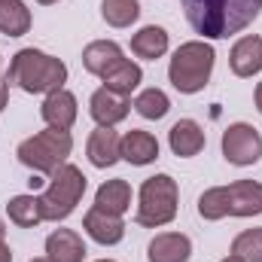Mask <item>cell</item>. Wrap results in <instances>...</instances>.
<instances>
[{
	"label": "cell",
	"mask_w": 262,
	"mask_h": 262,
	"mask_svg": "<svg viewBox=\"0 0 262 262\" xmlns=\"http://www.w3.org/2000/svg\"><path fill=\"white\" fill-rule=\"evenodd\" d=\"M0 238H6V226H3V220H0Z\"/></svg>",
	"instance_id": "33"
},
{
	"label": "cell",
	"mask_w": 262,
	"mask_h": 262,
	"mask_svg": "<svg viewBox=\"0 0 262 262\" xmlns=\"http://www.w3.org/2000/svg\"><path fill=\"white\" fill-rule=\"evenodd\" d=\"M220 262H244V259H238V256H232V253H229L226 259H220Z\"/></svg>",
	"instance_id": "31"
},
{
	"label": "cell",
	"mask_w": 262,
	"mask_h": 262,
	"mask_svg": "<svg viewBox=\"0 0 262 262\" xmlns=\"http://www.w3.org/2000/svg\"><path fill=\"white\" fill-rule=\"evenodd\" d=\"M0 262H12V250H9L6 238H0Z\"/></svg>",
	"instance_id": "29"
},
{
	"label": "cell",
	"mask_w": 262,
	"mask_h": 262,
	"mask_svg": "<svg viewBox=\"0 0 262 262\" xmlns=\"http://www.w3.org/2000/svg\"><path fill=\"white\" fill-rule=\"evenodd\" d=\"M85 186H89L85 174L76 165L64 162L52 174V180L46 183V189L37 195L40 198V210H43V223H61V220H67L76 210V204L82 201Z\"/></svg>",
	"instance_id": "5"
},
{
	"label": "cell",
	"mask_w": 262,
	"mask_h": 262,
	"mask_svg": "<svg viewBox=\"0 0 262 262\" xmlns=\"http://www.w3.org/2000/svg\"><path fill=\"white\" fill-rule=\"evenodd\" d=\"M31 262H52L49 256H37V259H31Z\"/></svg>",
	"instance_id": "34"
},
{
	"label": "cell",
	"mask_w": 262,
	"mask_h": 262,
	"mask_svg": "<svg viewBox=\"0 0 262 262\" xmlns=\"http://www.w3.org/2000/svg\"><path fill=\"white\" fill-rule=\"evenodd\" d=\"M101 15L110 28H131L140 18L137 0H101Z\"/></svg>",
	"instance_id": "25"
},
{
	"label": "cell",
	"mask_w": 262,
	"mask_h": 262,
	"mask_svg": "<svg viewBox=\"0 0 262 262\" xmlns=\"http://www.w3.org/2000/svg\"><path fill=\"white\" fill-rule=\"evenodd\" d=\"M82 229H85V235H89L92 241H98L101 247H113V244H119V241L125 238V223H122V216L107 213V210H101V207L85 210Z\"/></svg>",
	"instance_id": "10"
},
{
	"label": "cell",
	"mask_w": 262,
	"mask_h": 262,
	"mask_svg": "<svg viewBox=\"0 0 262 262\" xmlns=\"http://www.w3.org/2000/svg\"><path fill=\"white\" fill-rule=\"evenodd\" d=\"M189 256L192 241L183 232H159L146 247V262H189Z\"/></svg>",
	"instance_id": "11"
},
{
	"label": "cell",
	"mask_w": 262,
	"mask_h": 262,
	"mask_svg": "<svg viewBox=\"0 0 262 262\" xmlns=\"http://www.w3.org/2000/svg\"><path fill=\"white\" fill-rule=\"evenodd\" d=\"M6 213L9 223H15L18 229H34L43 223V210H40V198L37 195H15L6 201Z\"/></svg>",
	"instance_id": "23"
},
{
	"label": "cell",
	"mask_w": 262,
	"mask_h": 262,
	"mask_svg": "<svg viewBox=\"0 0 262 262\" xmlns=\"http://www.w3.org/2000/svg\"><path fill=\"white\" fill-rule=\"evenodd\" d=\"M180 6L201 40H229L250 28L262 12V0H180Z\"/></svg>",
	"instance_id": "1"
},
{
	"label": "cell",
	"mask_w": 262,
	"mask_h": 262,
	"mask_svg": "<svg viewBox=\"0 0 262 262\" xmlns=\"http://www.w3.org/2000/svg\"><path fill=\"white\" fill-rule=\"evenodd\" d=\"M229 67H232V73L241 76V79L256 76L262 70V37H256V34L241 37V40L232 46V52H229Z\"/></svg>",
	"instance_id": "15"
},
{
	"label": "cell",
	"mask_w": 262,
	"mask_h": 262,
	"mask_svg": "<svg viewBox=\"0 0 262 262\" xmlns=\"http://www.w3.org/2000/svg\"><path fill=\"white\" fill-rule=\"evenodd\" d=\"M198 216L207 220V223H216L223 216H229V195H226V186H210L204 189L198 198Z\"/></svg>",
	"instance_id": "26"
},
{
	"label": "cell",
	"mask_w": 262,
	"mask_h": 262,
	"mask_svg": "<svg viewBox=\"0 0 262 262\" xmlns=\"http://www.w3.org/2000/svg\"><path fill=\"white\" fill-rule=\"evenodd\" d=\"M122 58L125 55H122V46L116 40H92L82 49V67H85V73H92L98 79L116 64V61H122Z\"/></svg>",
	"instance_id": "18"
},
{
	"label": "cell",
	"mask_w": 262,
	"mask_h": 262,
	"mask_svg": "<svg viewBox=\"0 0 262 262\" xmlns=\"http://www.w3.org/2000/svg\"><path fill=\"white\" fill-rule=\"evenodd\" d=\"M168 46H171V37H168V31L159 28V25H146V28H140V31L131 37V52H134L137 58H143V61L162 58V55L168 52Z\"/></svg>",
	"instance_id": "19"
},
{
	"label": "cell",
	"mask_w": 262,
	"mask_h": 262,
	"mask_svg": "<svg viewBox=\"0 0 262 262\" xmlns=\"http://www.w3.org/2000/svg\"><path fill=\"white\" fill-rule=\"evenodd\" d=\"M40 6H52V3H58V0H37Z\"/></svg>",
	"instance_id": "32"
},
{
	"label": "cell",
	"mask_w": 262,
	"mask_h": 262,
	"mask_svg": "<svg viewBox=\"0 0 262 262\" xmlns=\"http://www.w3.org/2000/svg\"><path fill=\"white\" fill-rule=\"evenodd\" d=\"M177 207H180V186L171 174L146 177L140 183V192H137L134 223L140 229H162V226L174 223Z\"/></svg>",
	"instance_id": "4"
},
{
	"label": "cell",
	"mask_w": 262,
	"mask_h": 262,
	"mask_svg": "<svg viewBox=\"0 0 262 262\" xmlns=\"http://www.w3.org/2000/svg\"><path fill=\"white\" fill-rule=\"evenodd\" d=\"M6 101H9V82L0 79V113L6 110Z\"/></svg>",
	"instance_id": "28"
},
{
	"label": "cell",
	"mask_w": 262,
	"mask_h": 262,
	"mask_svg": "<svg viewBox=\"0 0 262 262\" xmlns=\"http://www.w3.org/2000/svg\"><path fill=\"white\" fill-rule=\"evenodd\" d=\"M119 134L113 128H98L89 134V140H85V156H89V162L95 165V168H113L122 156H119Z\"/></svg>",
	"instance_id": "16"
},
{
	"label": "cell",
	"mask_w": 262,
	"mask_h": 262,
	"mask_svg": "<svg viewBox=\"0 0 262 262\" xmlns=\"http://www.w3.org/2000/svg\"><path fill=\"white\" fill-rule=\"evenodd\" d=\"M6 82L18 85L28 95H52V92L64 89L67 64L55 55H46V52L28 46L12 55L9 70H6Z\"/></svg>",
	"instance_id": "2"
},
{
	"label": "cell",
	"mask_w": 262,
	"mask_h": 262,
	"mask_svg": "<svg viewBox=\"0 0 262 262\" xmlns=\"http://www.w3.org/2000/svg\"><path fill=\"white\" fill-rule=\"evenodd\" d=\"M253 101H256V110L262 113V82H256V92H253Z\"/></svg>",
	"instance_id": "30"
},
{
	"label": "cell",
	"mask_w": 262,
	"mask_h": 262,
	"mask_svg": "<svg viewBox=\"0 0 262 262\" xmlns=\"http://www.w3.org/2000/svg\"><path fill=\"white\" fill-rule=\"evenodd\" d=\"M95 207H101V210H107V213H116V216L128 213V207H131V186H128V180L116 177V180L101 183V186H98V192H95Z\"/></svg>",
	"instance_id": "21"
},
{
	"label": "cell",
	"mask_w": 262,
	"mask_h": 262,
	"mask_svg": "<svg viewBox=\"0 0 262 262\" xmlns=\"http://www.w3.org/2000/svg\"><path fill=\"white\" fill-rule=\"evenodd\" d=\"M73 152V137L70 131H58V128H46L37 131L31 137H25L15 149L18 162L37 174H55Z\"/></svg>",
	"instance_id": "6"
},
{
	"label": "cell",
	"mask_w": 262,
	"mask_h": 262,
	"mask_svg": "<svg viewBox=\"0 0 262 262\" xmlns=\"http://www.w3.org/2000/svg\"><path fill=\"white\" fill-rule=\"evenodd\" d=\"M220 146H223V159L229 165H238V168L256 165L262 159V134L250 122H232L223 131Z\"/></svg>",
	"instance_id": "7"
},
{
	"label": "cell",
	"mask_w": 262,
	"mask_h": 262,
	"mask_svg": "<svg viewBox=\"0 0 262 262\" xmlns=\"http://www.w3.org/2000/svg\"><path fill=\"white\" fill-rule=\"evenodd\" d=\"M131 107H134L143 119L159 122V119L168 116V110H171V98H168L162 89H143V92H137V98H134Z\"/></svg>",
	"instance_id": "24"
},
{
	"label": "cell",
	"mask_w": 262,
	"mask_h": 262,
	"mask_svg": "<svg viewBox=\"0 0 262 262\" xmlns=\"http://www.w3.org/2000/svg\"><path fill=\"white\" fill-rule=\"evenodd\" d=\"M98 262H116V259H98Z\"/></svg>",
	"instance_id": "35"
},
{
	"label": "cell",
	"mask_w": 262,
	"mask_h": 262,
	"mask_svg": "<svg viewBox=\"0 0 262 262\" xmlns=\"http://www.w3.org/2000/svg\"><path fill=\"white\" fill-rule=\"evenodd\" d=\"M232 256L244 262H262V229H244L232 241Z\"/></svg>",
	"instance_id": "27"
},
{
	"label": "cell",
	"mask_w": 262,
	"mask_h": 262,
	"mask_svg": "<svg viewBox=\"0 0 262 262\" xmlns=\"http://www.w3.org/2000/svg\"><path fill=\"white\" fill-rule=\"evenodd\" d=\"M204 143H207V134H204V128L198 125L195 119H180V122H174L171 131H168V146H171V152L177 159H192V156H198L204 149Z\"/></svg>",
	"instance_id": "14"
},
{
	"label": "cell",
	"mask_w": 262,
	"mask_h": 262,
	"mask_svg": "<svg viewBox=\"0 0 262 262\" xmlns=\"http://www.w3.org/2000/svg\"><path fill=\"white\" fill-rule=\"evenodd\" d=\"M0 67H3V61H0ZM0 79H3V76H0Z\"/></svg>",
	"instance_id": "36"
},
{
	"label": "cell",
	"mask_w": 262,
	"mask_h": 262,
	"mask_svg": "<svg viewBox=\"0 0 262 262\" xmlns=\"http://www.w3.org/2000/svg\"><path fill=\"white\" fill-rule=\"evenodd\" d=\"M85 241L73 229H55L46 238V256L52 262H82L85 259Z\"/></svg>",
	"instance_id": "17"
},
{
	"label": "cell",
	"mask_w": 262,
	"mask_h": 262,
	"mask_svg": "<svg viewBox=\"0 0 262 262\" xmlns=\"http://www.w3.org/2000/svg\"><path fill=\"white\" fill-rule=\"evenodd\" d=\"M216 64V52L207 40H189L180 43L171 64H168V79L180 95H198L207 82Z\"/></svg>",
	"instance_id": "3"
},
{
	"label": "cell",
	"mask_w": 262,
	"mask_h": 262,
	"mask_svg": "<svg viewBox=\"0 0 262 262\" xmlns=\"http://www.w3.org/2000/svg\"><path fill=\"white\" fill-rule=\"evenodd\" d=\"M119 156L134 165V168H143V165H152L159 159V140L149 134V131H140V128H131L122 134L119 140Z\"/></svg>",
	"instance_id": "12"
},
{
	"label": "cell",
	"mask_w": 262,
	"mask_h": 262,
	"mask_svg": "<svg viewBox=\"0 0 262 262\" xmlns=\"http://www.w3.org/2000/svg\"><path fill=\"white\" fill-rule=\"evenodd\" d=\"M40 116L46 122V128H58V131H70L76 125V116H79V107H76V95L58 89L52 95L43 98V107H40Z\"/></svg>",
	"instance_id": "9"
},
{
	"label": "cell",
	"mask_w": 262,
	"mask_h": 262,
	"mask_svg": "<svg viewBox=\"0 0 262 262\" xmlns=\"http://www.w3.org/2000/svg\"><path fill=\"white\" fill-rule=\"evenodd\" d=\"M89 113L92 119L101 125V128H116L119 122H125L131 113V98L119 95V92H110V89H95L92 98H89Z\"/></svg>",
	"instance_id": "8"
},
{
	"label": "cell",
	"mask_w": 262,
	"mask_h": 262,
	"mask_svg": "<svg viewBox=\"0 0 262 262\" xmlns=\"http://www.w3.org/2000/svg\"><path fill=\"white\" fill-rule=\"evenodd\" d=\"M229 216H259L262 213V183L259 180H235L226 186Z\"/></svg>",
	"instance_id": "13"
},
{
	"label": "cell",
	"mask_w": 262,
	"mask_h": 262,
	"mask_svg": "<svg viewBox=\"0 0 262 262\" xmlns=\"http://www.w3.org/2000/svg\"><path fill=\"white\" fill-rule=\"evenodd\" d=\"M101 82H104V89L119 92V95L131 98V92H134V89H140V82H143V70H140L137 61L122 58V61H116V64L101 76Z\"/></svg>",
	"instance_id": "20"
},
{
	"label": "cell",
	"mask_w": 262,
	"mask_h": 262,
	"mask_svg": "<svg viewBox=\"0 0 262 262\" xmlns=\"http://www.w3.org/2000/svg\"><path fill=\"white\" fill-rule=\"evenodd\" d=\"M31 9L25 0H0V34L3 37H25L31 31Z\"/></svg>",
	"instance_id": "22"
}]
</instances>
